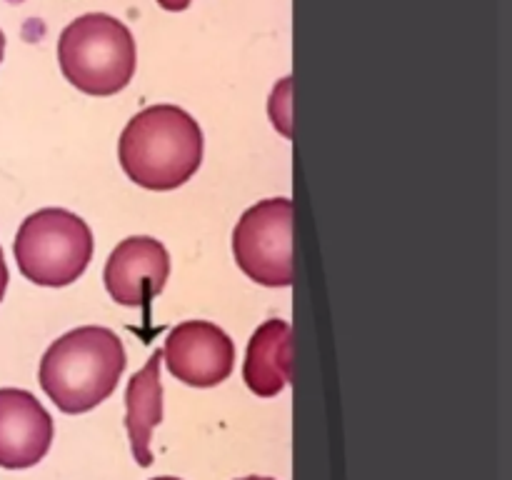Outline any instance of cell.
Returning <instances> with one entry per match:
<instances>
[{
	"instance_id": "obj_4",
	"label": "cell",
	"mask_w": 512,
	"mask_h": 480,
	"mask_svg": "<svg viewBox=\"0 0 512 480\" xmlns=\"http://www.w3.org/2000/svg\"><path fill=\"white\" fill-rule=\"evenodd\" d=\"M20 273L38 285H68L93 258V233L80 215L43 208L23 220L13 243Z\"/></svg>"
},
{
	"instance_id": "obj_8",
	"label": "cell",
	"mask_w": 512,
	"mask_h": 480,
	"mask_svg": "<svg viewBox=\"0 0 512 480\" xmlns=\"http://www.w3.org/2000/svg\"><path fill=\"white\" fill-rule=\"evenodd\" d=\"M53 418L28 390L0 388V465L10 470L40 463L53 443Z\"/></svg>"
},
{
	"instance_id": "obj_12",
	"label": "cell",
	"mask_w": 512,
	"mask_h": 480,
	"mask_svg": "<svg viewBox=\"0 0 512 480\" xmlns=\"http://www.w3.org/2000/svg\"><path fill=\"white\" fill-rule=\"evenodd\" d=\"M165 10H185L193 0H158Z\"/></svg>"
},
{
	"instance_id": "obj_14",
	"label": "cell",
	"mask_w": 512,
	"mask_h": 480,
	"mask_svg": "<svg viewBox=\"0 0 512 480\" xmlns=\"http://www.w3.org/2000/svg\"><path fill=\"white\" fill-rule=\"evenodd\" d=\"M240 480H273V478H260V475H250V478H240Z\"/></svg>"
},
{
	"instance_id": "obj_6",
	"label": "cell",
	"mask_w": 512,
	"mask_h": 480,
	"mask_svg": "<svg viewBox=\"0 0 512 480\" xmlns=\"http://www.w3.org/2000/svg\"><path fill=\"white\" fill-rule=\"evenodd\" d=\"M163 355L173 378L193 388L223 383L235 365L233 340L208 320H185L175 325L165 340Z\"/></svg>"
},
{
	"instance_id": "obj_2",
	"label": "cell",
	"mask_w": 512,
	"mask_h": 480,
	"mask_svg": "<svg viewBox=\"0 0 512 480\" xmlns=\"http://www.w3.org/2000/svg\"><path fill=\"white\" fill-rule=\"evenodd\" d=\"M125 370L123 340L103 325H83L53 340L40 360V385L63 413H88L113 395Z\"/></svg>"
},
{
	"instance_id": "obj_13",
	"label": "cell",
	"mask_w": 512,
	"mask_h": 480,
	"mask_svg": "<svg viewBox=\"0 0 512 480\" xmlns=\"http://www.w3.org/2000/svg\"><path fill=\"white\" fill-rule=\"evenodd\" d=\"M3 50H5V35L3 30H0V60H3Z\"/></svg>"
},
{
	"instance_id": "obj_1",
	"label": "cell",
	"mask_w": 512,
	"mask_h": 480,
	"mask_svg": "<svg viewBox=\"0 0 512 480\" xmlns=\"http://www.w3.org/2000/svg\"><path fill=\"white\" fill-rule=\"evenodd\" d=\"M118 155L133 183L148 190H173L200 168L203 133L188 110L168 103L150 105L125 125Z\"/></svg>"
},
{
	"instance_id": "obj_10",
	"label": "cell",
	"mask_w": 512,
	"mask_h": 480,
	"mask_svg": "<svg viewBox=\"0 0 512 480\" xmlns=\"http://www.w3.org/2000/svg\"><path fill=\"white\" fill-rule=\"evenodd\" d=\"M293 330L285 320H265L253 333L245 355V385L260 398H273L290 383Z\"/></svg>"
},
{
	"instance_id": "obj_3",
	"label": "cell",
	"mask_w": 512,
	"mask_h": 480,
	"mask_svg": "<svg viewBox=\"0 0 512 480\" xmlns=\"http://www.w3.org/2000/svg\"><path fill=\"white\" fill-rule=\"evenodd\" d=\"M58 60L63 75L78 90L113 95L133 80V33L113 15L85 13L60 33Z\"/></svg>"
},
{
	"instance_id": "obj_5",
	"label": "cell",
	"mask_w": 512,
	"mask_h": 480,
	"mask_svg": "<svg viewBox=\"0 0 512 480\" xmlns=\"http://www.w3.org/2000/svg\"><path fill=\"white\" fill-rule=\"evenodd\" d=\"M233 253L255 283L270 288L293 283V203L268 198L245 210L233 230Z\"/></svg>"
},
{
	"instance_id": "obj_9",
	"label": "cell",
	"mask_w": 512,
	"mask_h": 480,
	"mask_svg": "<svg viewBox=\"0 0 512 480\" xmlns=\"http://www.w3.org/2000/svg\"><path fill=\"white\" fill-rule=\"evenodd\" d=\"M160 360L163 350H155L143 370L130 378L125 390V425H128L130 448L138 465L153 463V428L163 420V385H160Z\"/></svg>"
},
{
	"instance_id": "obj_7",
	"label": "cell",
	"mask_w": 512,
	"mask_h": 480,
	"mask_svg": "<svg viewBox=\"0 0 512 480\" xmlns=\"http://www.w3.org/2000/svg\"><path fill=\"white\" fill-rule=\"evenodd\" d=\"M170 255L160 240L133 235L120 240L105 263V288L120 305H148L165 288Z\"/></svg>"
},
{
	"instance_id": "obj_11",
	"label": "cell",
	"mask_w": 512,
	"mask_h": 480,
	"mask_svg": "<svg viewBox=\"0 0 512 480\" xmlns=\"http://www.w3.org/2000/svg\"><path fill=\"white\" fill-rule=\"evenodd\" d=\"M5 288H8V265H5L3 250H0V300H3Z\"/></svg>"
}]
</instances>
